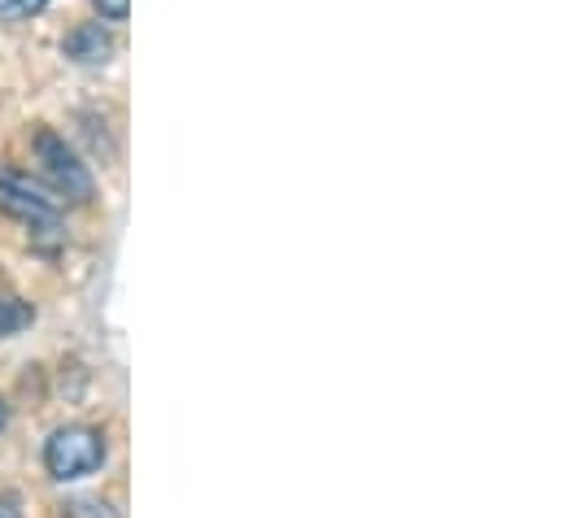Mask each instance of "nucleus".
<instances>
[{"mask_svg": "<svg viewBox=\"0 0 562 518\" xmlns=\"http://www.w3.org/2000/svg\"><path fill=\"white\" fill-rule=\"evenodd\" d=\"M35 161L48 179V188L61 196V201H75V205H88L97 196V183H92V170L79 161V153L57 135V131H35Z\"/></svg>", "mask_w": 562, "mask_h": 518, "instance_id": "2", "label": "nucleus"}, {"mask_svg": "<svg viewBox=\"0 0 562 518\" xmlns=\"http://www.w3.org/2000/svg\"><path fill=\"white\" fill-rule=\"evenodd\" d=\"M105 436L97 427H83V423H70V427H57L44 444V466L53 480L70 484V480H88L105 466Z\"/></svg>", "mask_w": 562, "mask_h": 518, "instance_id": "1", "label": "nucleus"}, {"mask_svg": "<svg viewBox=\"0 0 562 518\" xmlns=\"http://www.w3.org/2000/svg\"><path fill=\"white\" fill-rule=\"evenodd\" d=\"M97 9H101V18H110V22H123L127 13H132V0H92Z\"/></svg>", "mask_w": 562, "mask_h": 518, "instance_id": "7", "label": "nucleus"}, {"mask_svg": "<svg viewBox=\"0 0 562 518\" xmlns=\"http://www.w3.org/2000/svg\"><path fill=\"white\" fill-rule=\"evenodd\" d=\"M48 0H0V22H26L44 9Z\"/></svg>", "mask_w": 562, "mask_h": 518, "instance_id": "6", "label": "nucleus"}, {"mask_svg": "<svg viewBox=\"0 0 562 518\" xmlns=\"http://www.w3.org/2000/svg\"><path fill=\"white\" fill-rule=\"evenodd\" d=\"M4 423H9V405L0 401V427H4Z\"/></svg>", "mask_w": 562, "mask_h": 518, "instance_id": "9", "label": "nucleus"}, {"mask_svg": "<svg viewBox=\"0 0 562 518\" xmlns=\"http://www.w3.org/2000/svg\"><path fill=\"white\" fill-rule=\"evenodd\" d=\"M31 318H35V309H31L26 301L0 296V340H4V336H18L22 327H31Z\"/></svg>", "mask_w": 562, "mask_h": 518, "instance_id": "5", "label": "nucleus"}, {"mask_svg": "<svg viewBox=\"0 0 562 518\" xmlns=\"http://www.w3.org/2000/svg\"><path fill=\"white\" fill-rule=\"evenodd\" d=\"M0 518H22V515H18V506H13V502H4V497H0Z\"/></svg>", "mask_w": 562, "mask_h": 518, "instance_id": "8", "label": "nucleus"}, {"mask_svg": "<svg viewBox=\"0 0 562 518\" xmlns=\"http://www.w3.org/2000/svg\"><path fill=\"white\" fill-rule=\"evenodd\" d=\"M61 53H66L70 61H79V66H105V61L114 57V40H110V31H105V26L83 22V26H75V31L66 35Z\"/></svg>", "mask_w": 562, "mask_h": 518, "instance_id": "4", "label": "nucleus"}, {"mask_svg": "<svg viewBox=\"0 0 562 518\" xmlns=\"http://www.w3.org/2000/svg\"><path fill=\"white\" fill-rule=\"evenodd\" d=\"M0 210L31 227H57V218H61L57 196H48L31 174L9 170V166H0Z\"/></svg>", "mask_w": 562, "mask_h": 518, "instance_id": "3", "label": "nucleus"}]
</instances>
